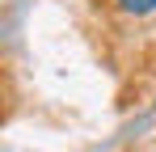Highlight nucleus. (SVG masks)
Wrapping results in <instances>:
<instances>
[{"mask_svg":"<svg viewBox=\"0 0 156 152\" xmlns=\"http://www.w3.org/2000/svg\"><path fill=\"white\" fill-rule=\"evenodd\" d=\"M118 4V13H127V17H148L156 13V0H114Z\"/></svg>","mask_w":156,"mask_h":152,"instance_id":"1","label":"nucleus"}]
</instances>
